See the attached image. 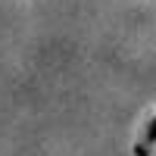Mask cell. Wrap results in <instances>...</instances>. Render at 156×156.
<instances>
[{
    "label": "cell",
    "instance_id": "1",
    "mask_svg": "<svg viewBox=\"0 0 156 156\" xmlns=\"http://www.w3.org/2000/svg\"><path fill=\"white\" fill-rule=\"evenodd\" d=\"M153 150H156V109L140 122L131 153H134V156H153Z\"/></svg>",
    "mask_w": 156,
    "mask_h": 156
}]
</instances>
